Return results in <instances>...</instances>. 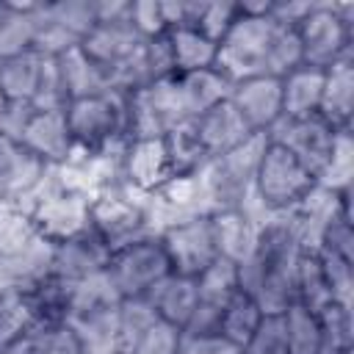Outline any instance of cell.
<instances>
[{"mask_svg": "<svg viewBox=\"0 0 354 354\" xmlns=\"http://www.w3.org/2000/svg\"><path fill=\"white\" fill-rule=\"evenodd\" d=\"M301 66V44L293 28L277 25L268 14L249 17L238 11V19L218 41L216 69L230 80L252 77H285Z\"/></svg>", "mask_w": 354, "mask_h": 354, "instance_id": "cell-1", "label": "cell"}, {"mask_svg": "<svg viewBox=\"0 0 354 354\" xmlns=\"http://www.w3.org/2000/svg\"><path fill=\"white\" fill-rule=\"evenodd\" d=\"M304 246L290 213L271 216L254 241L252 254L238 266V288L263 313H285L296 301V266Z\"/></svg>", "mask_w": 354, "mask_h": 354, "instance_id": "cell-2", "label": "cell"}, {"mask_svg": "<svg viewBox=\"0 0 354 354\" xmlns=\"http://www.w3.org/2000/svg\"><path fill=\"white\" fill-rule=\"evenodd\" d=\"M301 64L326 69L343 55H354V3L315 0V8L296 28Z\"/></svg>", "mask_w": 354, "mask_h": 354, "instance_id": "cell-3", "label": "cell"}, {"mask_svg": "<svg viewBox=\"0 0 354 354\" xmlns=\"http://www.w3.org/2000/svg\"><path fill=\"white\" fill-rule=\"evenodd\" d=\"M124 105L127 97L119 91H102L94 97L72 100L66 105V124L72 141L88 152L130 144L124 136Z\"/></svg>", "mask_w": 354, "mask_h": 354, "instance_id": "cell-4", "label": "cell"}, {"mask_svg": "<svg viewBox=\"0 0 354 354\" xmlns=\"http://www.w3.org/2000/svg\"><path fill=\"white\" fill-rule=\"evenodd\" d=\"M147 194L133 188L127 180L91 199V230L102 238L108 252H116L133 241H141L149 232L147 213H144Z\"/></svg>", "mask_w": 354, "mask_h": 354, "instance_id": "cell-5", "label": "cell"}, {"mask_svg": "<svg viewBox=\"0 0 354 354\" xmlns=\"http://www.w3.org/2000/svg\"><path fill=\"white\" fill-rule=\"evenodd\" d=\"M315 185V177L279 144L268 141L254 174V196L271 213H290Z\"/></svg>", "mask_w": 354, "mask_h": 354, "instance_id": "cell-6", "label": "cell"}, {"mask_svg": "<svg viewBox=\"0 0 354 354\" xmlns=\"http://www.w3.org/2000/svg\"><path fill=\"white\" fill-rule=\"evenodd\" d=\"M105 274L119 293V299H141L147 290L171 274V263L158 235H147L133 241L116 252H111Z\"/></svg>", "mask_w": 354, "mask_h": 354, "instance_id": "cell-7", "label": "cell"}, {"mask_svg": "<svg viewBox=\"0 0 354 354\" xmlns=\"http://www.w3.org/2000/svg\"><path fill=\"white\" fill-rule=\"evenodd\" d=\"M158 238L171 263V274H180V277L196 279L218 257L210 216H194V218L177 221L169 230H163Z\"/></svg>", "mask_w": 354, "mask_h": 354, "instance_id": "cell-8", "label": "cell"}, {"mask_svg": "<svg viewBox=\"0 0 354 354\" xmlns=\"http://www.w3.org/2000/svg\"><path fill=\"white\" fill-rule=\"evenodd\" d=\"M266 136L268 141L288 149L318 180V174L324 171L332 155L337 130H332L321 116H307V119H279Z\"/></svg>", "mask_w": 354, "mask_h": 354, "instance_id": "cell-9", "label": "cell"}, {"mask_svg": "<svg viewBox=\"0 0 354 354\" xmlns=\"http://www.w3.org/2000/svg\"><path fill=\"white\" fill-rule=\"evenodd\" d=\"M28 218L39 238L50 243H61L91 230V199L64 191L50 194L28 210Z\"/></svg>", "mask_w": 354, "mask_h": 354, "instance_id": "cell-10", "label": "cell"}, {"mask_svg": "<svg viewBox=\"0 0 354 354\" xmlns=\"http://www.w3.org/2000/svg\"><path fill=\"white\" fill-rule=\"evenodd\" d=\"M230 102L246 119L254 133H268L282 119V80L279 77H252L232 83Z\"/></svg>", "mask_w": 354, "mask_h": 354, "instance_id": "cell-11", "label": "cell"}, {"mask_svg": "<svg viewBox=\"0 0 354 354\" xmlns=\"http://www.w3.org/2000/svg\"><path fill=\"white\" fill-rule=\"evenodd\" d=\"M108 246L102 243V238L88 230L77 238H69V241H61V243H53V260H50V274L64 279V282H80L91 274H100L105 271L108 266Z\"/></svg>", "mask_w": 354, "mask_h": 354, "instance_id": "cell-12", "label": "cell"}, {"mask_svg": "<svg viewBox=\"0 0 354 354\" xmlns=\"http://www.w3.org/2000/svg\"><path fill=\"white\" fill-rule=\"evenodd\" d=\"M19 147L33 158H39L41 163L50 166L66 163L75 147L66 124V111H36L19 138Z\"/></svg>", "mask_w": 354, "mask_h": 354, "instance_id": "cell-13", "label": "cell"}, {"mask_svg": "<svg viewBox=\"0 0 354 354\" xmlns=\"http://www.w3.org/2000/svg\"><path fill=\"white\" fill-rule=\"evenodd\" d=\"M64 324L75 332L83 354H119V301L72 310Z\"/></svg>", "mask_w": 354, "mask_h": 354, "instance_id": "cell-14", "label": "cell"}, {"mask_svg": "<svg viewBox=\"0 0 354 354\" xmlns=\"http://www.w3.org/2000/svg\"><path fill=\"white\" fill-rule=\"evenodd\" d=\"M318 116L332 130H351L354 119V55H343L324 69V91Z\"/></svg>", "mask_w": 354, "mask_h": 354, "instance_id": "cell-15", "label": "cell"}, {"mask_svg": "<svg viewBox=\"0 0 354 354\" xmlns=\"http://www.w3.org/2000/svg\"><path fill=\"white\" fill-rule=\"evenodd\" d=\"M196 136L207 152V158H218L230 149H235L238 144H243L249 136H254V130L246 124V119L238 113V108L224 100L216 108L205 111L199 119H194Z\"/></svg>", "mask_w": 354, "mask_h": 354, "instance_id": "cell-16", "label": "cell"}, {"mask_svg": "<svg viewBox=\"0 0 354 354\" xmlns=\"http://www.w3.org/2000/svg\"><path fill=\"white\" fill-rule=\"evenodd\" d=\"M124 180L133 188L144 191V194H152L166 180H171V169H169V155H166L163 138L130 141L124 147Z\"/></svg>", "mask_w": 354, "mask_h": 354, "instance_id": "cell-17", "label": "cell"}, {"mask_svg": "<svg viewBox=\"0 0 354 354\" xmlns=\"http://www.w3.org/2000/svg\"><path fill=\"white\" fill-rule=\"evenodd\" d=\"M141 44L144 39L136 33L130 19H122V22H97L94 30L80 41V50L102 69H111L127 55H133Z\"/></svg>", "mask_w": 354, "mask_h": 354, "instance_id": "cell-18", "label": "cell"}, {"mask_svg": "<svg viewBox=\"0 0 354 354\" xmlns=\"http://www.w3.org/2000/svg\"><path fill=\"white\" fill-rule=\"evenodd\" d=\"M177 83V94H180V105L185 119H199L205 111L216 108L218 102L230 100L232 83L213 66V69H199V72H185V75H174Z\"/></svg>", "mask_w": 354, "mask_h": 354, "instance_id": "cell-19", "label": "cell"}, {"mask_svg": "<svg viewBox=\"0 0 354 354\" xmlns=\"http://www.w3.org/2000/svg\"><path fill=\"white\" fill-rule=\"evenodd\" d=\"M152 304V310L158 313V318L169 321L177 329H185L194 307H196V279L194 277H180V274H169L160 282H155L147 296H141Z\"/></svg>", "mask_w": 354, "mask_h": 354, "instance_id": "cell-20", "label": "cell"}, {"mask_svg": "<svg viewBox=\"0 0 354 354\" xmlns=\"http://www.w3.org/2000/svg\"><path fill=\"white\" fill-rule=\"evenodd\" d=\"M210 224H213V238H216L218 257H227V260L241 266L252 254V249H254L260 224H254L241 207L213 213Z\"/></svg>", "mask_w": 354, "mask_h": 354, "instance_id": "cell-21", "label": "cell"}, {"mask_svg": "<svg viewBox=\"0 0 354 354\" xmlns=\"http://www.w3.org/2000/svg\"><path fill=\"white\" fill-rule=\"evenodd\" d=\"M279 80H282V119L318 116L321 91H324V69L301 64Z\"/></svg>", "mask_w": 354, "mask_h": 354, "instance_id": "cell-22", "label": "cell"}, {"mask_svg": "<svg viewBox=\"0 0 354 354\" xmlns=\"http://www.w3.org/2000/svg\"><path fill=\"white\" fill-rule=\"evenodd\" d=\"M39 6L41 3H0V61L33 50Z\"/></svg>", "mask_w": 354, "mask_h": 354, "instance_id": "cell-23", "label": "cell"}, {"mask_svg": "<svg viewBox=\"0 0 354 354\" xmlns=\"http://www.w3.org/2000/svg\"><path fill=\"white\" fill-rule=\"evenodd\" d=\"M55 61H58V72H61V80H64L69 102L72 100H83V97H94V94H102V91H111L108 88V69L94 64L80 47L66 50Z\"/></svg>", "mask_w": 354, "mask_h": 354, "instance_id": "cell-24", "label": "cell"}, {"mask_svg": "<svg viewBox=\"0 0 354 354\" xmlns=\"http://www.w3.org/2000/svg\"><path fill=\"white\" fill-rule=\"evenodd\" d=\"M41 61L44 55H39L36 50H28L22 55L6 58L0 61V94L6 97V102H30L39 75H41Z\"/></svg>", "mask_w": 354, "mask_h": 354, "instance_id": "cell-25", "label": "cell"}, {"mask_svg": "<svg viewBox=\"0 0 354 354\" xmlns=\"http://www.w3.org/2000/svg\"><path fill=\"white\" fill-rule=\"evenodd\" d=\"M163 144H166V155H169V169H171V177H185V174H196L210 158L196 136V127H194V119L191 122H183L177 127H171L166 136H163Z\"/></svg>", "mask_w": 354, "mask_h": 354, "instance_id": "cell-26", "label": "cell"}, {"mask_svg": "<svg viewBox=\"0 0 354 354\" xmlns=\"http://www.w3.org/2000/svg\"><path fill=\"white\" fill-rule=\"evenodd\" d=\"M169 41H171V55H174L177 75L216 66L218 44L210 41L207 36H202L196 28H174V30H169Z\"/></svg>", "mask_w": 354, "mask_h": 354, "instance_id": "cell-27", "label": "cell"}, {"mask_svg": "<svg viewBox=\"0 0 354 354\" xmlns=\"http://www.w3.org/2000/svg\"><path fill=\"white\" fill-rule=\"evenodd\" d=\"M263 315H266V313L260 310V304H257L249 293L238 290V293L230 299V304L224 307L218 335H221L224 340L235 343L238 348H243V346L249 343V337L254 335L257 324L263 321Z\"/></svg>", "mask_w": 354, "mask_h": 354, "instance_id": "cell-28", "label": "cell"}, {"mask_svg": "<svg viewBox=\"0 0 354 354\" xmlns=\"http://www.w3.org/2000/svg\"><path fill=\"white\" fill-rule=\"evenodd\" d=\"M354 307L346 304H326L315 313L318 332H321V351L318 354H346L354 348Z\"/></svg>", "mask_w": 354, "mask_h": 354, "instance_id": "cell-29", "label": "cell"}, {"mask_svg": "<svg viewBox=\"0 0 354 354\" xmlns=\"http://www.w3.org/2000/svg\"><path fill=\"white\" fill-rule=\"evenodd\" d=\"M296 304L307 307L310 313H318L326 304H332L329 282L313 252H301L299 266H296Z\"/></svg>", "mask_w": 354, "mask_h": 354, "instance_id": "cell-30", "label": "cell"}, {"mask_svg": "<svg viewBox=\"0 0 354 354\" xmlns=\"http://www.w3.org/2000/svg\"><path fill=\"white\" fill-rule=\"evenodd\" d=\"M315 183L335 194L351 191V183H354V136H351V130H337L332 155Z\"/></svg>", "mask_w": 354, "mask_h": 354, "instance_id": "cell-31", "label": "cell"}, {"mask_svg": "<svg viewBox=\"0 0 354 354\" xmlns=\"http://www.w3.org/2000/svg\"><path fill=\"white\" fill-rule=\"evenodd\" d=\"M285 321V337H288V354H318L321 351V332L318 318L301 304H290L282 313Z\"/></svg>", "mask_w": 354, "mask_h": 354, "instance_id": "cell-32", "label": "cell"}, {"mask_svg": "<svg viewBox=\"0 0 354 354\" xmlns=\"http://www.w3.org/2000/svg\"><path fill=\"white\" fill-rule=\"evenodd\" d=\"M36 321L39 318L33 313L28 293H19V290L0 293V351L11 346L17 337H22Z\"/></svg>", "mask_w": 354, "mask_h": 354, "instance_id": "cell-33", "label": "cell"}, {"mask_svg": "<svg viewBox=\"0 0 354 354\" xmlns=\"http://www.w3.org/2000/svg\"><path fill=\"white\" fill-rule=\"evenodd\" d=\"M47 14L77 41H83L97 25V0H55L47 3Z\"/></svg>", "mask_w": 354, "mask_h": 354, "instance_id": "cell-34", "label": "cell"}, {"mask_svg": "<svg viewBox=\"0 0 354 354\" xmlns=\"http://www.w3.org/2000/svg\"><path fill=\"white\" fill-rule=\"evenodd\" d=\"M155 321H158V313L147 299H122L119 301V354H130L138 337Z\"/></svg>", "mask_w": 354, "mask_h": 354, "instance_id": "cell-35", "label": "cell"}, {"mask_svg": "<svg viewBox=\"0 0 354 354\" xmlns=\"http://www.w3.org/2000/svg\"><path fill=\"white\" fill-rule=\"evenodd\" d=\"M313 254L318 257L321 271H324V277L329 282L332 301L354 307V260L340 257V254L326 252V249H315Z\"/></svg>", "mask_w": 354, "mask_h": 354, "instance_id": "cell-36", "label": "cell"}, {"mask_svg": "<svg viewBox=\"0 0 354 354\" xmlns=\"http://www.w3.org/2000/svg\"><path fill=\"white\" fill-rule=\"evenodd\" d=\"M30 105H33V111H66L69 97H66V88H64V80H61L55 58H44L41 61V75H39V83H36Z\"/></svg>", "mask_w": 354, "mask_h": 354, "instance_id": "cell-37", "label": "cell"}, {"mask_svg": "<svg viewBox=\"0 0 354 354\" xmlns=\"http://www.w3.org/2000/svg\"><path fill=\"white\" fill-rule=\"evenodd\" d=\"M33 238H36V230H33L30 218L22 210L0 202V254L19 252Z\"/></svg>", "mask_w": 354, "mask_h": 354, "instance_id": "cell-38", "label": "cell"}, {"mask_svg": "<svg viewBox=\"0 0 354 354\" xmlns=\"http://www.w3.org/2000/svg\"><path fill=\"white\" fill-rule=\"evenodd\" d=\"M243 354H288V337H285V321L282 313H266L257 324L254 335L243 346Z\"/></svg>", "mask_w": 354, "mask_h": 354, "instance_id": "cell-39", "label": "cell"}, {"mask_svg": "<svg viewBox=\"0 0 354 354\" xmlns=\"http://www.w3.org/2000/svg\"><path fill=\"white\" fill-rule=\"evenodd\" d=\"M235 19H238V3L235 0H205L196 30L218 44L227 36V30L232 28Z\"/></svg>", "mask_w": 354, "mask_h": 354, "instance_id": "cell-40", "label": "cell"}, {"mask_svg": "<svg viewBox=\"0 0 354 354\" xmlns=\"http://www.w3.org/2000/svg\"><path fill=\"white\" fill-rule=\"evenodd\" d=\"M180 343H183V329L158 318L155 324L147 326V332L138 337L130 354H180Z\"/></svg>", "mask_w": 354, "mask_h": 354, "instance_id": "cell-41", "label": "cell"}, {"mask_svg": "<svg viewBox=\"0 0 354 354\" xmlns=\"http://www.w3.org/2000/svg\"><path fill=\"white\" fill-rule=\"evenodd\" d=\"M351 221H354L351 210L337 213L326 224V230H324V235H321V241H318L315 249H326V252H335L340 257L354 260V230H351Z\"/></svg>", "mask_w": 354, "mask_h": 354, "instance_id": "cell-42", "label": "cell"}, {"mask_svg": "<svg viewBox=\"0 0 354 354\" xmlns=\"http://www.w3.org/2000/svg\"><path fill=\"white\" fill-rule=\"evenodd\" d=\"M130 25L136 28V33L144 41L169 33L163 11H160V0H136V3H130Z\"/></svg>", "mask_w": 354, "mask_h": 354, "instance_id": "cell-43", "label": "cell"}, {"mask_svg": "<svg viewBox=\"0 0 354 354\" xmlns=\"http://www.w3.org/2000/svg\"><path fill=\"white\" fill-rule=\"evenodd\" d=\"M144 58H147V69H149L152 83H155V80H163V77H174V75H177L169 33L155 36V39H147V41H144Z\"/></svg>", "mask_w": 354, "mask_h": 354, "instance_id": "cell-44", "label": "cell"}, {"mask_svg": "<svg viewBox=\"0 0 354 354\" xmlns=\"http://www.w3.org/2000/svg\"><path fill=\"white\" fill-rule=\"evenodd\" d=\"M41 354H83L75 332L58 321V324H41Z\"/></svg>", "mask_w": 354, "mask_h": 354, "instance_id": "cell-45", "label": "cell"}, {"mask_svg": "<svg viewBox=\"0 0 354 354\" xmlns=\"http://www.w3.org/2000/svg\"><path fill=\"white\" fill-rule=\"evenodd\" d=\"M33 105L30 102H6V111H3V119H0V136H6L8 141L19 144L28 122L33 119Z\"/></svg>", "mask_w": 354, "mask_h": 354, "instance_id": "cell-46", "label": "cell"}, {"mask_svg": "<svg viewBox=\"0 0 354 354\" xmlns=\"http://www.w3.org/2000/svg\"><path fill=\"white\" fill-rule=\"evenodd\" d=\"M315 8V0H271L268 17L282 28H299V22Z\"/></svg>", "mask_w": 354, "mask_h": 354, "instance_id": "cell-47", "label": "cell"}, {"mask_svg": "<svg viewBox=\"0 0 354 354\" xmlns=\"http://www.w3.org/2000/svg\"><path fill=\"white\" fill-rule=\"evenodd\" d=\"M180 354H243V348H238L235 343L224 340L221 335H205V337L183 335Z\"/></svg>", "mask_w": 354, "mask_h": 354, "instance_id": "cell-48", "label": "cell"}, {"mask_svg": "<svg viewBox=\"0 0 354 354\" xmlns=\"http://www.w3.org/2000/svg\"><path fill=\"white\" fill-rule=\"evenodd\" d=\"M3 111H6V97L0 94V119H3Z\"/></svg>", "mask_w": 354, "mask_h": 354, "instance_id": "cell-49", "label": "cell"}, {"mask_svg": "<svg viewBox=\"0 0 354 354\" xmlns=\"http://www.w3.org/2000/svg\"><path fill=\"white\" fill-rule=\"evenodd\" d=\"M346 354H354V348H351V351H346Z\"/></svg>", "mask_w": 354, "mask_h": 354, "instance_id": "cell-50", "label": "cell"}]
</instances>
